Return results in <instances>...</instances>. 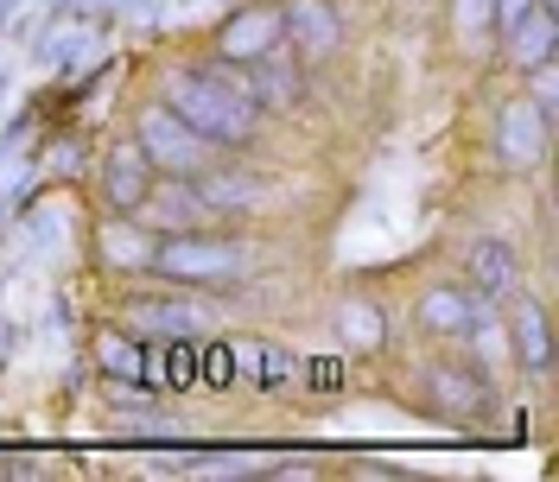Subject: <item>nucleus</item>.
<instances>
[{
  "label": "nucleus",
  "mask_w": 559,
  "mask_h": 482,
  "mask_svg": "<svg viewBox=\"0 0 559 482\" xmlns=\"http://www.w3.org/2000/svg\"><path fill=\"white\" fill-rule=\"evenodd\" d=\"M166 108H173L198 140L229 146V153L261 134V108L248 103L242 89H229L223 76H210V70H178L173 89H166Z\"/></svg>",
  "instance_id": "1"
},
{
  "label": "nucleus",
  "mask_w": 559,
  "mask_h": 482,
  "mask_svg": "<svg viewBox=\"0 0 559 482\" xmlns=\"http://www.w3.org/2000/svg\"><path fill=\"white\" fill-rule=\"evenodd\" d=\"M153 274L178 279V286H229V279L248 274V254L236 241H216V236H198V229H178V236L153 241L146 254Z\"/></svg>",
  "instance_id": "2"
},
{
  "label": "nucleus",
  "mask_w": 559,
  "mask_h": 482,
  "mask_svg": "<svg viewBox=\"0 0 559 482\" xmlns=\"http://www.w3.org/2000/svg\"><path fill=\"white\" fill-rule=\"evenodd\" d=\"M134 140H140V153L153 159V172H159V178H198L210 159H216V146L191 134V128H185L166 103H159V108H140Z\"/></svg>",
  "instance_id": "3"
},
{
  "label": "nucleus",
  "mask_w": 559,
  "mask_h": 482,
  "mask_svg": "<svg viewBox=\"0 0 559 482\" xmlns=\"http://www.w3.org/2000/svg\"><path fill=\"white\" fill-rule=\"evenodd\" d=\"M299 96H306V58L280 38L274 51L248 64V103L267 115V108H299Z\"/></svg>",
  "instance_id": "4"
},
{
  "label": "nucleus",
  "mask_w": 559,
  "mask_h": 482,
  "mask_svg": "<svg viewBox=\"0 0 559 482\" xmlns=\"http://www.w3.org/2000/svg\"><path fill=\"white\" fill-rule=\"evenodd\" d=\"M426 400L445 419H484L489 413V375L471 362H432L426 369Z\"/></svg>",
  "instance_id": "5"
},
{
  "label": "nucleus",
  "mask_w": 559,
  "mask_h": 482,
  "mask_svg": "<svg viewBox=\"0 0 559 482\" xmlns=\"http://www.w3.org/2000/svg\"><path fill=\"white\" fill-rule=\"evenodd\" d=\"M286 26H280V7H236L229 20H223V33H216V64H254L261 51H274Z\"/></svg>",
  "instance_id": "6"
},
{
  "label": "nucleus",
  "mask_w": 559,
  "mask_h": 482,
  "mask_svg": "<svg viewBox=\"0 0 559 482\" xmlns=\"http://www.w3.org/2000/svg\"><path fill=\"white\" fill-rule=\"evenodd\" d=\"M153 159L140 153V140H121V146H108L103 159V204L115 209V216H140V204H146V191H153Z\"/></svg>",
  "instance_id": "7"
},
{
  "label": "nucleus",
  "mask_w": 559,
  "mask_h": 482,
  "mask_svg": "<svg viewBox=\"0 0 559 482\" xmlns=\"http://www.w3.org/2000/svg\"><path fill=\"white\" fill-rule=\"evenodd\" d=\"M280 26H286V45H293L306 64H312V58H331L337 38H344V20H337L331 0H286V7H280Z\"/></svg>",
  "instance_id": "8"
},
{
  "label": "nucleus",
  "mask_w": 559,
  "mask_h": 482,
  "mask_svg": "<svg viewBox=\"0 0 559 482\" xmlns=\"http://www.w3.org/2000/svg\"><path fill=\"white\" fill-rule=\"evenodd\" d=\"M509 349L527 369H554V324H547V305L527 292H509Z\"/></svg>",
  "instance_id": "9"
},
{
  "label": "nucleus",
  "mask_w": 559,
  "mask_h": 482,
  "mask_svg": "<svg viewBox=\"0 0 559 482\" xmlns=\"http://www.w3.org/2000/svg\"><path fill=\"white\" fill-rule=\"evenodd\" d=\"M547 121H540V108L527 103V96H515V103H502V115H496V146H502V159H515V166H534L540 153H547Z\"/></svg>",
  "instance_id": "10"
},
{
  "label": "nucleus",
  "mask_w": 559,
  "mask_h": 482,
  "mask_svg": "<svg viewBox=\"0 0 559 482\" xmlns=\"http://www.w3.org/2000/svg\"><path fill=\"white\" fill-rule=\"evenodd\" d=\"M128 330L134 337H198V330H210V311L185 305V299H134L128 305Z\"/></svg>",
  "instance_id": "11"
},
{
  "label": "nucleus",
  "mask_w": 559,
  "mask_h": 482,
  "mask_svg": "<svg viewBox=\"0 0 559 482\" xmlns=\"http://www.w3.org/2000/svg\"><path fill=\"white\" fill-rule=\"evenodd\" d=\"M140 216H153L159 236H178V229H198L210 209H204V197L191 191V178H153V191H146Z\"/></svg>",
  "instance_id": "12"
},
{
  "label": "nucleus",
  "mask_w": 559,
  "mask_h": 482,
  "mask_svg": "<svg viewBox=\"0 0 559 482\" xmlns=\"http://www.w3.org/2000/svg\"><path fill=\"white\" fill-rule=\"evenodd\" d=\"M522 286V261H515V248L502 236H484L471 248V292L477 299H509Z\"/></svg>",
  "instance_id": "13"
},
{
  "label": "nucleus",
  "mask_w": 559,
  "mask_h": 482,
  "mask_svg": "<svg viewBox=\"0 0 559 482\" xmlns=\"http://www.w3.org/2000/svg\"><path fill=\"white\" fill-rule=\"evenodd\" d=\"M477 311H484V299H477L471 286H432V292L419 299V324H426L432 337H464Z\"/></svg>",
  "instance_id": "14"
},
{
  "label": "nucleus",
  "mask_w": 559,
  "mask_h": 482,
  "mask_svg": "<svg viewBox=\"0 0 559 482\" xmlns=\"http://www.w3.org/2000/svg\"><path fill=\"white\" fill-rule=\"evenodd\" d=\"M554 45H559V13H547V7H527L522 20L509 26V58H515V70L547 64Z\"/></svg>",
  "instance_id": "15"
},
{
  "label": "nucleus",
  "mask_w": 559,
  "mask_h": 482,
  "mask_svg": "<svg viewBox=\"0 0 559 482\" xmlns=\"http://www.w3.org/2000/svg\"><path fill=\"white\" fill-rule=\"evenodd\" d=\"M337 337H344V349H382L388 344V317L382 305H369V299H344L337 305Z\"/></svg>",
  "instance_id": "16"
},
{
  "label": "nucleus",
  "mask_w": 559,
  "mask_h": 482,
  "mask_svg": "<svg viewBox=\"0 0 559 482\" xmlns=\"http://www.w3.org/2000/svg\"><path fill=\"white\" fill-rule=\"evenodd\" d=\"M96 362H103L115 381H134L140 375V349L128 344V337H103V344H96Z\"/></svg>",
  "instance_id": "17"
},
{
  "label": "nucleus",
  "mask_w": 559,
  "mask_h": 482,
  "mask_svg": "<svg viewBox=\"0 0 559 482\" xmlns=\"http://www.w3.org/2000/svg\"><path fill=\"white\" fill-rule=\"evenodd\" d=\"M452 20H457V33L464 38H477L496 26V0H452Z\"/></svg>",
  "instance_id": "18"
},
{
  "label": "nucleus",
  "mask_w": 559,
  "mask_h": 482,
  "mask_svg": "<svg viewBox=\"0 0 559 482\" xmlns=\"http://www.w3.org/2000/svg\"><path fill=\"white\" fill-rule=\"evenodd\" d=\"M103 254H108V261H121V267H134V261H146V254H153V241H134V229H108Z\"/></svg>",
  "instance_id": "19"
},
{
  "label": "nucleus",
  "mask_w": 559,
  "mask_h": 482,
  "mask_svg": "<svg viewBox=\"0 0 559 482\" xmlns=\"http://www.w3.org/2000/svg\"><path fill=\"white\" fill-rule=\"evenodd\" d=\"M242 369H248V375H254V381H267V387H274V381H286V375H293V362H286L280 349H248V356H242Z\"/></svg>",
  "instance_id": "20"
},
{
  "label": "nucleus",
  "mask_w": 559,
  "mask_h": 482,
  "mask_svg": "<svg viewBox=\"0 0 559 482\" xmlns=\"http://www.w3.org/2000/svg\"><path fill=\"white\" fill-rule=\"evenodd\" d=\"M121 432H128V438H140V445H146V438H178L173 419H121Z\"/></svg>",
  "instance_id": "21"
},
{
  "label": "nucleus",
  "mask_w": 559,
  "mask_h": 482,
  "mask_svg": "<svg viewBox=\"0 0 559 482\" xmlns=\"http://www.w3.org/2000/svg\"><path fill=\"white\" fill-rule=\"evenodd\" d=\"M115 0H58V20H108Z\"/></svg>",
  "instance_id": "22"
},
{
  "label": "nucleus",
  "mask_w": 559,
  "mask_h": 482,
  "mask_svg": "<svg viewBox=\"0 0 559 482\" xmlns=\"http://www.w3.org/2000/svg\"><path fill=\"white\" fill-rule=\"evenodd\" d=\"M527 7H534V0H496V20H502V26H515Z\"/></svg>",
  "instance_id": "23"
},
{
  "label": "nucleus",
  "mask_w": 559,
  "mask_h": 482,
  "mask_svg": "<svg viewBox=\"0 0 559 482\" xmlns=\"http://www.w3.org/2000/svg\"><path fill=\"white\" fill-rule=\"evenodd\" d=\"M13 7H20V0H0V20H7V13H13Z\"/></svg>",
  "instance_id": "24"
},
{
  "label": "nucleus",
  "mask_w": 559,
  "mask_h": 482,
  "mask_svg": "<svg viewBox=\"0 0 559 482\" xmlns=\"http://www.w3.org/2000/svg\"><path fill=\"white\" fill-rule=\"evenodd\" d=\"M534 7H547V13H559V0H534Z\"/></svg>",
  "instance_id": "25"
}]
</instances>
